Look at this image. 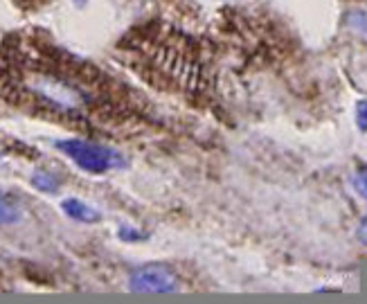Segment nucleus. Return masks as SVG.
Masks as SVG:
<instances>
[{"instance_id":"f257e3e1","label":"nucleus","mask_w":367,"mask_h":304,"mask_svg":"<svg viewBox=\"0 0 367 304\" xmlns=\"http://www.w3.org/2000/svg\"><path fill=\"white\" fill-rule=\"evenodd\" d=\"M56 146H59V151H63L79 169H84L88 174H104L108 169L122 167L124 163V158L116 149L90 142V140L68 138V140H59Z\"/></svg>"},{"instance_id":"f03ea898","label":"nucleus","mask_w":367,"mask_h":304,"mask_svg":"<svg viewBox=\"0 0 367 304\" xmlns=\"http://www.w3.org/2000/svg\"><path fill=\"white\" fill-rule=\"evenodd\" d=\"M129 286L137 293H174L178 289V277L167 266L149 264L133 270L129 277Z\"/></svg>"},{"instance_id":"7ed1b4c3","label":"nucleus","mask_w":367,"mask_h":304,"mask_svg":"<svg viewBox=\"0 0 367 304\" xmlns=\"http://www.w3.org/2000/svg\"><path fill=\"white\" fill-rule=\"evenodd\" d=\"M61 210H63L70 219L82 221V223H97V221H99V212L93 210L90 205H86V203L79 201V198H66V201L61 203Z\"/></svg>"},{"instance_id":"20e7f679","label":"nucleus","mask_w":367,"mask_h":304,"mask_svg":"<svg viewBox=\"0 0 367 304\" xmlns=\"http://www.w3.org/2000/svg\"><path fill=\"white\" fill-rule=\"evenodd\" d=\"M32 185L37 187L43 194H56L61 187V180L59 176H54L52 172H45V169H37V172L32 174Z\"/></svg>"},{"instance_id":"39448f33","label":"nucleus","mask_w":367,"mask_h":304,"mask_svg":"<svg viewBox=\"0 0 367 304\" xmlns=\"http://www.w3.org/2000/svg\"><path fill=\"white\" fill-rule=\"evenodd\" d=\"M23 217V212L18 208V203L7 196L5 191H0V225H9V223H18Z\"/></svg>"},{"instance_id":"423d86ee","label":"nucleus","mask_w":367,"mask_h":304,"mask_svg":"<svg viewBox=\"0 0 367 304\" xmlns=\"http://www.w3.org/2000/svg\"><path fill=\"white\" fill-rule=\"evenodd\" d=\"M356 122L361 131H367V101H361L359 104V110H356Z\"/></svg>"},{"instance_id":"0eeeda50","label":"nucleus","mask_w":367,"mask_h":304,"mask_svg":"<svg viewBox=\"0 0 367 304\" xmlns=\"http://www.w3.org/2000/svg\"><path fill=\"white\" fill-rule=\"evenodd\" d=\"M120 236L124 241H137V239H144V236L137 232V230H131V228H120Z\"/></svg>"},{"instance_id":"6e6552de","label":"nucleus","mask_w":367,"mask_h":304,"mask_svg":"<svg viewBox=\"0 0 367 304\" xmlns=\"http://www.w3.org/2000/svg\"><path fill=\"white\" fill-rule=\"evenodd\" d=\"M361 239L367 243V219L363 221V225H361Z\"/></svg>"},{"instance_id":"1a4fd4ad","label":"nucleus","mask_w":367,"mask_h":304,"mask_svg":"<svg viewBox=\"0 0 367 304\" xmlns=\"http://www.w3.org/2000/svg\"><path fill=\"white\" fill-rule=\"evenodd\" d=\"M77 3H79V5H82V3H86V0H77Z\"/></svg>"}]
</instances>
